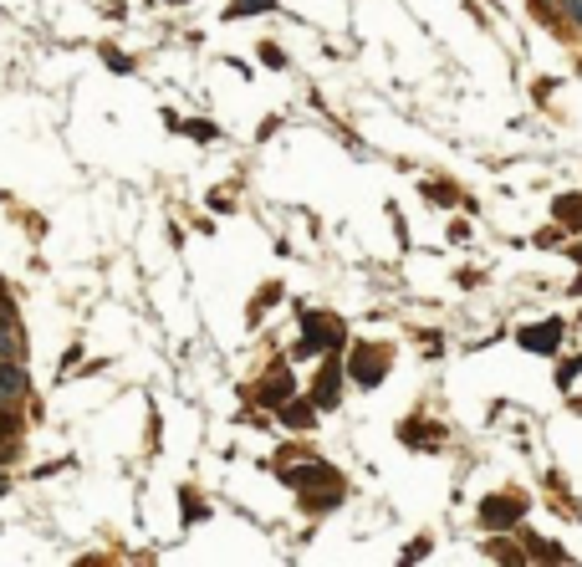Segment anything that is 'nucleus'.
I'll return each instance as SVG.
<instances>
[{"instance_id": "nucleus-19", "label": "nucleus", "mask_w": 582, "mask_h": 567, "mask_svg": "<svg viewBox=\"0 0 582 567\" xmlns=\"http://www.w3.org/2000/svg\"><path fill=\"white\" fill-rule=\"evenodd\" d=\"M103 57H108V67H112V72H128V67H133V62H128V57H123L118 47H103Z\"/></svg>"}, {"instance_id": "nucleus-12", "label": "nucleus", "mask_w": 582, "mask_h": 567, "mask_svg": "<svg viewBox=\"0 0 582 567\" xmlns=\"http://www.w3.org/2000/svg\"><path fill=\"white\" fill-rule=\"evenodd\" d=\"M271 11H276V0H230V11H225V16L246 21V16H271Z\"/></svg>"}, {"instance_id": "nucleus-8", "label": "nucleus", "mask_w": 582, "mask_h": 567, "mask_svg": "<svg viewBox=\"0 0 582 567\" xmlns=\"http://www.w3.org/2000/svg\"><path fill=\"white\" fill-rule=\"evenodd\" d=\"M291 394H297V378L276 368V374H271L266 383H261V394H255V399H261V404H271V410H282V404H286Z\"/></svg>"}, {"instance_id": "nucleus-13", "label": "nucleus", "mask_w": 582, "mask_h": 567, "mask_svg": "<svg viewBox=\"0 0 582 567\" xmlns=\"http://www.w3.org/2000/svg\"><path fill=\"white\" fill-rule=\"evenodd\" d=\"M526 557H542V562H572V557H567L562 547H557V542H526Z\"/></svg>"}, {"instance_id": "nucleus-9", "label": "nucleus", "mask_w": 582, "mask_h": 567, "mask_svg": "<svg viewBox=\"0 0 582 567\" xmlns=\"http://www.w3.org/2000/svg\"><path fill=\"white\" fill-rule=\"evenodd\" d=\"M276 414H282V425H286V429H312L317 404H312V399H297V394H291V399H286V404H282Z\"/></svg>"}, {"instance_id": "nucleus-20", "label": "nucleus", "mask_w": 582, "mask_h": 567, "mask_svg": "<svg viewBox=\"0 0 582 567\" xmlns=\"http://www.w3.org/2000/svg\"><path fill=\"white\" fill-rule=\"evenodd\" d=\"M486 557H501V562H521V557H516L511 547H506V542H490V547H486Z\"/></svg>"}, {"instance_id": "nucleus-5", "label": "nucleus", "mask_w": 582, "mask_h": 567, "mask_svg": "<svg viewBox=\"0 0 582 567\" xmlns=\"http://www.w3.org/2000/svg\"><path fill=\"white\" fill-rule=\"evenodd\" d=\"M521 511H526V506H521L516 496H486V501H480V526H490V532H501V526H516Z\"/></svg>"}, {"instance_id": "nucleus-17", "label": "nucleus", "mask_w": 582, "mask_h": 567, "mask_svg": "<svg viewBox=\"0 0 582 567\" xmlns=\"http://www.w3.org/2000/svg\"><path fill=\"white\" fill-rule=\"evenodd\" d=\"M429 557V536H414L409 547H404V562H425Z\"/></svg>"}, {"instance_id": "nucleus-21", "label": "nucleus", "mask_w": 582, "mask_h": 567, "mask_svg": "<svg viewBox=\"0 0 582 567\" xmlns=\"http://www.w3.org/2000/svg\"><path fill=\"white\" fill-rule=\"evenodd\" d=\"M261 62H266V67H276V72H282V67H286V57H282V51H276V47H271V41H266V47H261Z\"/></svg>"}, {"instance_id": "nucleus-4", "label": "nucleus", "mask_w": 582, "mask_h": 567, "mask_svg": "<svg viewBox=\"0 0 582 567\" xmlns=\"http://www.w3.org/2000/svg\"><path fill=\"white\" fill-rule=\"evenodd\" d=\"M562 317H547V322H532V328L516 332V343L526 347V353H542V358H551L557 353V343H562Z\"/></svg>"}, {"instance_id": "nucleus-24", "label": "nucleus", "mask_w": 582, "mask_h": 567, "mask_svg": "<svg viewBox=\"0 0 582 567\" xmlns=\"http://www.w3.org/2000/svg\"><path fill=\"white\" fill-rule=\"evenodd\" d=\"M572 261H582V240H578V246H572Z\"/></svg>"}, {"instance_id": "nucleus-18", "label": "nucleus", "mask_w": 582, "mask_h": 567, "mask_svg": "<svg viewBox=\"0 0 582 567\" xmlns=\"http://www.w3.org/2000/svg\"><path fill=\"white\" fill-rule=\"evenodd\" d=\"M200 517H205V506H200V496L184 486V521H200Z\"/></svg>"}, {"instance_id": "nucleus-2", "label": "nucleus", "mask_w": 582, "mask_h": 567, "mask_svg": "<svg viewBox=\"0 0 582 567\" xmlns=\"http://www.w3.org/2000/svg\"><path fill=\"white\" fill-rule=\"evenodd\" d=\"M347 343L343 317L332 312H301V338H297V358H317V353H337Z\"/></svg>"}, {"instance_id": "nucleus-10", "label": "nucleus", "mask_w": 582, "mask_h": 567, "mask_svg": "<svg viewBox=\"0 0 582 567\" xmlns=\"http://www.w3.org/2000/svg\"><path fill=\"white\" fill-rule=\"evenodd\" d=\"M551 215H557V225H567V230H582V194H557V200H551Z\"/></svg>"}, {"instance_id": "nucleus-7", "label": "nucleus", "mask_w": 582, "mask_h": 567, "mask_svg": "<svg viewBox=\"0 0 582 567\" xmlns=\"http://www.w3.org/2000/svg\"><path fill=\"white\" fill-rule=\"evenodd\" d=\"M398 440L409 445V450H440V445H444V429L429 425V419H409V425H398Z\"/></svg>"}, {"instance_id": "nucleus-15", "label": "nucleus", "mask_w": 582, "mask_h": 567, "mask_svg": "<svg viewBox=\"0 0 582 567\" xmlns=\"http://www.w3.org/2000/svg\"><path fill=\"white\" fill-rule=\"evenodd\" d=\"M425 194L434 205H460V189H450V184H425Z\"/></svg>"}, {"instance_id": "nucleus-11", "label": "nucleus", "mask_w": 582, "mask_h": 567, "mask_svg": "<svg viewBox=\"0 0 582 567\" xmlns=\"http://www.w3.org/2000/svg\"><path fill=\"white\" fill-rule=\"evenodd\" d=\"M164 123H169V128H184L189 139H200V143H215V139H220V128H215V123H200V118H189V123H184V118H169V112H164Z\"/></svg>"}, {"instance_id": "nucleus-23", "label": "nucleus", "mask_w": 582, "mask_h": 567, "mask_svg": "<svg viewBox=\"0 0 582 567\" xmlns=\"http://www.w3.org/2000/svg\"><path fill=\"white\" fill-rule=\"evenodd\" d=\"M5 435H11V419H5V414H0V445H5Z\"/></svg>"}, {"instance_id": "nucleus-14", "label": "nucleus", "mask_w": 582, "mask_h": 567, "mask_svg": "<svg viewBox=\"0 0 582 567\" xmlns=\"http://www.w3.org/2000/svg\"><path fill=\"white\" fill-rule=\"evenodd\" d=\"M276 297H282V282H266V286H261V297L251 302V322H261V312H266V307H276Z\"/></svg>"}, {"instance_id": "nucleus-25", "label": "nucleus", "mask_w": 582, "mask_h": 567, "mask_svg": "<svg viewBox=\"0 0 582 567\" xmlns=\"http://www.w3.org/2000/svg\"><path fill=\"white\" fill-rule=\"evenodd\" d=\"M169 5H189V0H169Z\"/></svg>"}, {"instance_id": "nucleus-22", "label": "nucleus", "mask_w": 582, "mask_h": 567, "mask_svg": "<svg viewBox=\"0 0 582 567\" xmlns=\"http://www.w3.org/2000/svg\"><path fill=\"white\" fill-rule=\"evenodd\" d=\"M582 374V358L578 363H562V374H557V383H562V389H567V383H572V378H578Z\"/></svg>"}, {"instance_id": "nucleus-16", "label": "nucleus", "mask_w": 582, "mask_h": 567, "mask_svg": "<svg viewBox=\"0 0 582 567\" xmlns=\"http://www.w3.org/2000/svg\"><path fill=\"white\" fill-rule=\"evenodd\" d=\"M0 394H21V368L0 363Z\"/></svg>"}, {"instance_id": "nucleus-1", "label": "nucleus", "mask_w": 582, "mask_h": 567, "mask_svg": "<svg viewBox=\"0 0 582 567\" xmlns=\"http://www.w3.org/2000/svg\"><path fill=\"white\" fill-rule=\"evenodd\" d=\"M286 481V486L301 496V506L312 511V517H322V511H332V506L343 501V475L332 471V465H322V460H301V465H282L276 471Z\"/></svg>"}, {"instance_id": "nucleus-6", "label": "nucleus", "mask_w": 582, "mask_h": 567, "mask_svg": "<svg viewBox=\"0 0 582 567\" xmlns=\"http://www.w3.org/2000/svg\"><path fill=\"white\" fill-rule=\"evenodd\" d=\"M312 404L317 410H337V404H343V368H337V358L322 363V374H317V383H312Z\"/></svg>"}, {"instance_id": "nucleus-3", "label": "nucleus", "mask_w": 582, "mask_h": 567, "mask_svg": "<svg viewBox=\"0 0 582 567\" xmlns=\"http://www.w3.org/2000/svg\"><path fill=\"white\" fill-rule=\"evenodd\" d=\"M389 368H394V347L389 343H358L353 347V358H347V378L358 383V389H378L383 378H389Z\"/></svg>"}]
</instances>
